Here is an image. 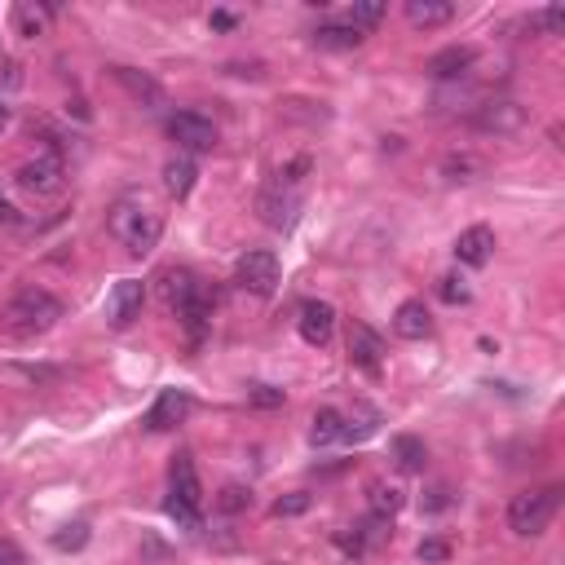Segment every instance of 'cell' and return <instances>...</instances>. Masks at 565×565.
I'll use <instances>...</instances> for the list:
<instances>
[{"mask_svg":"<svg viewBox=\"0 0 565 565\" xmlns=\"http://www.w3.org/2000/svg\"><path fill=\"white\" fill-rule=\"evenodd\" d=\"M186 411H190V398L181 389H164L155 398V407L146 411V429L151 433H164V429H177L181 420H186Z\"/></svg>","mask_w":565,"mask_h":565,"instance_id":"16","label":"cell"},{"mask_svg":"<svg viewBox=\"0 0 565 565\" xmlns=\"http://www.w3.org/2000/svg\"><path fill=\"white\" fill-rule=\"evenodd\" d=\"M455 18V5L451 0H407V23L411 27H446Z\"/></svg>","mask_w":565,"mask_h":565,"instance_id":"21","label":"cell"},{"mask_svg":"<svg viewBox=\"0 0 565 565\" xmlns=\"http://www.w3.org/2000/svg\"><path fill=\"white\" fill-rule=\"evenodd\" d=\"M380 18H385V5H380V0H362V5H349L345 23L358 27V31H367V27H376Z\"/></svg>","mask_w":565,"mask_h":565,"instance_id":"29","label":"cell"},{"mask_svg":"<svg viewBox=\"0 0 565 565\" xmlns=\"http://www.w3.org/2000/svg\"><path fill=\"white\" fill-rule=\"evenodd\" d=\"M5 129H9V106L0 102V133H5Z\"/></svg>","mask_w":565,"mask_h":565,"instance_id":"41","label":"cell"},{"mask_svg":"<svg viewBox=\"0 0 565 565\" xmlns=\"http://www.w3.org/2000/svg\"><path fill=\"white\" fill-rule=\"evenodd\" d=\"M111 76L115 84H120L124 93L137 102V106H146V111H155V106H164L168 102V93H164V84H159L151 71H137V67H111Z\"/></svg>","mask_w":565,"mask_h":565,"instance_id":"12","label":"cell"},{"mask_svg":"<svg viewBox=\"0 0 565 565\" xmlns=\"http://www.w3.org/2000/svg\"><path fill=\"white\" fill-rule=\"evenodd\" d=\"M362 40H367V31L349 27L345 18H340V23H318L314 27V45L318 49H358Z\"/></svg>","mask_w":565,"mask_h":565,"instance_id":"23","label":"cell"},{"mask_svg":"<svg viewBox=\"0 0 565 565\" xmlns=\"http://www.w3.org/2000/svg\"><path fill=\"white\" fill-rule=\"evenodd\" d=\"M0 565H23V548L14 539H0Z\"/></svg>","mask_w":565,"mask_h":565,"instance_id":"37","label":"cell"},{"mask_svg":"<svg viewBox=\"0 0 565 565\" xmlns=\"http://www.w3.org/2000/svg\"><path fill=\"white\" fill-rule=\"evenodd\" d=\"M18 186L27 190V195H36V199H53V195H62V186H67V164H62V155H36V159H27V164H18Z\"/></svg>","mask_w":565,"mask_h":565,"instance_id":"5","label":"cell"},{"mask_svg":"<svg viewBox=\"0 0 565 565\" xmlns=\"http://www.w3.org/2000/svg\"><path fill=\"white\" fill-rule=\"evenodd\" d=\"M296 212H301V199H296L283 181H274V186H265L257 195V217L270 230H292L296 226Z\"/></svg>","mask_w":565,"mask_h":565,"instance_id":"9","label":"cell"},{"mask_svg":"<svg viewBox=\"0 0 565 565\" xmlns=\"http://www.w3.org/2000/svg\"><path fill=\"white\" fill-rule=\"evenodd\" d=\"M367 508H371V517L393 521L402 508H407V490L393 486V482H371L367 486Z\"/></svg>","mask_w":565,"mask_h":565,"instance_id":"20","label":"cell"},{"mask_svg":"<svg viewBox=\"0 0 565 565\" xmlns=\"http://www.w3.org/2000/svg\"><path fill=\"white\" fill-rule=\"evenodd\" d=\"M349 358L367 376H380V367H385V340L371 332L367 323H349Z\"/></svg>","mask_w":565,"mask_h":565,"instance_id":"14","label":"cell"},{"mask_svg":"<svg viewBox=\"0 0 565 565\" xmlns=\"http://www.w3.org/2000/svg\"><path fill=\"white\" fill-rule=\"evenodd\" d=\"M9 217H14V208H9V204H5V195H0V221H9Z\"/></svg>","mask_w":565,"mask_h":565,"instance_id":"42","label":"cell"},{"mask_svg":"<svg viewBox=\"0 0 565 565\" xmlns=\"http://www.w3.org/2000/svg\"><path fill=\"white\" fill-rule=\"evenodd\" d=\"M49 18H53L49 5H14V31L18 36H40Z\"/></svg>","mask_w":565,"mask_h":565,"instance_id":"27","label":"cell"},{"mask_svg":"<svg viewBox=\"0 0 565 565\" xmlns=\"http://www.w3.org/2000/svg\"><path fill=\"white\" fill-rule=\"evenodd\" d=\"M415 557H420V561H446V557H451V543H442V539H424L420 543V548H415Z\"/></svg>","mask_w":565,"mask_h":565,"instance_id":"34","label":"cell"},{"mask_svg":"<svg viewBox=\"0 0 565 565\" xmlns=\"http://www.w3.org/2000/svg\"><path fill=\"white\" fill-rule=\"evenodd\" d=\"M199 287H204V283H199L186 265H168V270H159V279H155V292H159V301H164L168 314H181Z\"/></svg>","mask_w":565,"mask_h":565,"instance_id":"10","label":"cell"},{"mask_svg":"<svg viewBox=\"0 0 565 565\" xmlns=\"http://www.w3.org/2000/svg\"><path fill=\"white\" fill-rule=\"evenodd\" d=\"M195 177H199V168H195V159L190 155H173L164 164V190L173 199H186L190 190H195Z\"/></svg>","mask_w":565,"mask_h":565,"instance_id":"22","label":"cell"},{"mask_svg":"<svg viewBox=\"0 0 565 565\" xmlns=\"http://www.w3.org/2000/svg\"><path fill=\"white\" fill-rule=\"evenodd\" d=\"M142 301H146V283L142 279H124L111 287L106 296V323L111 327H129L137 314H142Z\"/></svg>","mask_w":565,"mask_h":565,"instance_id":"11","label":"cell"},{"mask_svg":"<svg viewBox=\"0 0 565 565\" xmlns=\"http://www.w3.org/2000/svg\"><path fill=\"white\" fill-rule=\"evenodd\" d=\"M389 451H393V460H398L402 473H424V460H429V451H424V442L415 433H398L389 442Z\"/></svg>","mask_w":565,"mask_h":565,"instance_id":"24","label":"cell"},{"mask_svg":"<svg viewBox=\"0 0 565 565\" xmlns=\"http://www.w3.org/2000/svg\"><path fill=\"white\" fill-rule=\"evenodd\" d=\"M248 402H252V407H261V411H274V407H283V389H274V385H252V389H248Z\"/></svg>","mask_w":565,"mask_h":565,"instance_id":"33","label":"cell"},{"mask_svg":"<svg viewBox=\"0 0 565 565\" xmlns=\"http://www.w3.org/2000/svg\"><path fill=\"white\" fill-rule=\"evenodd\" d=\"M106 230L129 248V257H146V252L159 248V234H164V217L137 195L115 199L111 212H106Z\"/></svg>","mask_w":565,"mask_h":565,"instance_id":"1","label":"cell"},{"mask_svg":"<svg viewBox=\"0 0 565 565\" xmlns=\"http://www.w3.org/2000/svg\"><path fill=\"white\" fill-rule=\"evenodd\" d=\"M0 80H5V84H18L23 76H18V67H14V62H0Z\"/></svg>","mask_w":565,"mask_h":565,"instance_id":"40","label":"cell"},{"mask_svg":"<svg viewBox=\"0 0 565 565\" xmlns=\"http://www.w3.org/2000/svg\"><path fill=\"white\" fill-rule=\"evenodd\" d=\"M482 173H486V164L477 155H468V151H455V155L442 159V177L446 181H477Z\"/></svg>","mask_w":565,"mask_h":565,"instance_id":"26","label":"cell"},{"mask_svg":"<svg viewBox=\"0 0 565 565\" xmlns=\"http://www.w3.org/2000/svg\"><path fill=\"white\" fill-rule=\"evenodd\" d=\"M309 442L314 446H332V442H345V415L336 407H323L309 424Z\"/></svg>","mask_w":565,"mask_h":565,"instance_id":"25","label":"cell"},{"mask_svg":"<svg viewBox=\"0 0 565 565\" xmlns=\"http://www.w3.org/2000/svg\"><path fill=\"white\" fill-rule=\"evenodd\" d=\"M234 283L248 296H274V287H279V257L265 248L243 252L239 265H234Z\"/></svg>","mask_w":565,"mask_h":565,"instance_id":"7","label":"cell"},{"mask_svg":"<svg viewBox=\"0 0 565 565\" xmlns=\"http://www.w3.org/2000/svg\"><path fill=\"white\" fill-rule=\"evenodd\" d=\"M393 336H402V340H424V336H433V314H429V305H424V301H402L398 314H393Z\"/></svg>","mask_w":565,"mask_h":565,"instance_id":"17","label":"cell"},{"mask_svg":"<svg viewBox=\"0 0 565 565\" xmlns=\"http://www.w3.org/2000/svg\"><path fill=\"white\" fill-rule=\"evenodd\" d=\"M561 27H565L561 5H548V9H535V14H530V31H535V36H557Z\"/></svg>","mask_w":565,"mask_h":565,"instance_id":"30","label":"cell"},{"mask_svg":"<svg viewBox=\"0 0 565 565\" xmlns=\"http://www.w3.org/2000/svg\"><path fill=\"white\" fill-rule=\"evenodd\" d=\"M58 318H62V301L45 287H23L5 305V327L14 336H45L49 327H58Z\"/></svg>","mask_w":565,"mask_h":565,"instance_id":"2","label":"cell"},{"mask_svg":"<svg viewBox=\"0 0 565 565\" xmlns=\"http://www.w3.org/2000/svg\"><path fill=\"white\" fill-rule=\"evenodd\" d=\"M526 120H530L526 106L513 102V98H490L468 115V124H473L477 133H490V137H513V133L526 129Z\"/></svg>","mask_w":565,"mask_h":565,"instance_id":"6","label":"cell"},{"mask_svg":"<svg viewBox=\"0 0 565 565\" xmlns=\"http://www.w3.org/2000/svg\"><path fill=\"white\" fill-rule=\"evenodd\" d=\"M296 332H301L305 345L323 349L327 340H332V332H336V309L327 301H305L301 314H296Z\"/></svg>","mask_w":565,"mask_h":565,"instance_id":"13","label":"cell"},{"mask_svg":"<svg viewBox=\"0 0 565 565\" xmlns=\"http://www.w3.org/2000/svg\"><path fill=\"white\" fill-rule=\"evenodd\" d=\"M243 508H252V490L248 486H221V495H217V513H226V517H234V513H243Z\"/></svg>","mask_w":565,"mask_h":565,"instance_id":"28","label":"cell"},{"mask_svg":"<svg viewBox=\"0 0 565 565\" xmlns=\"http://www.w3.org/2000/svg\"><path fill=\"white\" fill-rule=\"evenodd\" d=\"M473 62H477L473 45H446L442 53H433V58H429V76L433 80H460Z\"/></svg>","mask_w":565,"mask_h":565,"instance_id":"18","label":"cell"},{"mask_svg":"<svg viewBox=\"0 0 565 565\" xmlns=\"http://www.w3.org/2000/svg\"><path fill=\"white\" fill-rule=\"evenodd\" d=\"M177 323H181V332L190 336V345H199V340L208 336V327H212V296L204 292V287L190 296V305L177 314Z\"/></svg>","mask_w":565,"mask_h":565,"instance_id":"19","label":"cell"},{"mask_svg":"<svg viewBox=\"0 0 565 565\" xmlns=\"http://www.w3.org/2000/svg\"><path fill=\"white\" fill-rule=\"evenodd\" d=\"M446 504H451V486H433L429 499H424V508H429V513H442Z\"/></svg>","mask_w":565,"mask_h":565,"instance_id":"36","label":"cell"},{"mask_svg":"<svg viewBox=\"0 0 565 565\" xmlns=\"http://www.w3.org/2000/svg\"><path fill=\"white\" fill-rule=\"evenodd\" d=\"M168 517L177 521V526H190L199 530V508H204V482H199L195 464H190V455H177L173 464V490H168Z\"/></svg>","mask_w":565,"mask_h":565,"instance_id":"4","label":"cell"},{"mask_svg":"<svg viewBox=\"0 0 565 565\" xmlns=\"http://www.w3.org/2000/svg\"><path fill=\"white\" fill-rule=\"evenodd\" d=\"M84 543H89V526H84V521H76V526H62L58 535H53V548H58V552H80Z\"/></svg>","mask_w":565,"mask_h":565,"instance_id":"31","label":"cell"},{"mask_svg":"<svg viewBox=\"0 0 565 565\" xmlns=\"http://www.w3.org/2000/svg\"><path fill=\"white\" fill-rule=\"evenodd\" d=\"M168 137L181 146V155H195V151H212L217 146V124L208 120V115H199V111H177V115H168Z\"/></svg>","mask_w":565,"mask_h":565,"instance_id":"8","label":"cell"},{"mask_svg":"<svg viewBox=\"0 0 565 565\" xmlns=\"http://www.w3.org/2000/svg\"><path fill=\"white\" fill-rule=\"evenodd\" d=\"M437 296H442L446 305H468V283L460 279V274H446V279H437Z\"/></svg>","mask_w":565,"mask_h":565,"instance_id":"32","label":"cell"},{"mask_svg":"<svg viewBox=\"0 0 565 565\" xmlns=\"http://www.w3.org/2000/svg\"><path fill=\"white\" fill-rule=\"evenodd\" d=\"M305 508H309V495H287L274 504V517H301Z\"/></svg>","mask_w":565,"mask_h":565,"instance_id":"35","label":"cell"},{"mask_svg":"<svg viewBox=\"0 0 565 565\" xmlns=\"http://www.w3.org/2000/svg\"><path fill=\"white\" fill-rule=\"evenodd\" d=\"M18 371H23L27 380H36V385L40 380H62V371H53V367H18Z\"/></svg>","mask_w":565,"mask_h":565,"instance_id":"38","label":"cell"},{"mask_svg":"<svg viewBox=\"0 0 565 565\" xmlns=\"http://www.w3.org/2000/svg\"><path fill=\"white\" fill-rule=\"evenodd\" d=\"M208 23H212V27H217V31H230L234 23H239V18H234V14H230V9H212V14H208Z\"/></svg>","mask_w":565,"mask_h":565,"instance_id":"39","label":"cell"},{"mask_svg":"<svg viewBox=\"0 0 565 565\" xmlns=\"http://www.w3.org/2000/svg\"><path fill=\"white\" fill-rule=\"evenodd\" d=\"M557 504H561V486H543V490H521L508 504V530L521 539H535L548 530V521L557 517Z\"/></svg>","mask_w":565,"mask_h":565,"instance_id":"3","label":"cell"},{"mask_svg":"<svg viewBox=\"0 0 565 565\" xmlns=\"http://www.w3.org/2000/svg\"><path fill=\"white\" fill-rule=\"evenodd\" d=\"M490 257H495V230H490V226L460 230V239H455V261L468 265V270H482Z\"/></svg>","mask_w":565,"mask_h":565,"instance_id":"15","label":"cell"}]
</instances>
